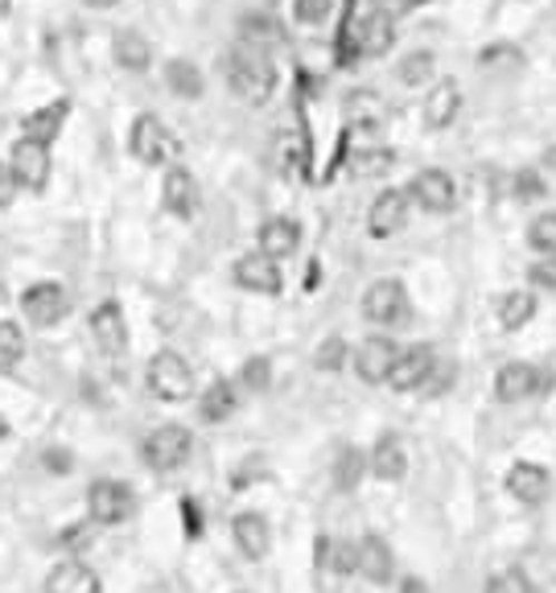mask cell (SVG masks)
<instances>
[{
	"instance_id": "603a6c76",
	"label": "cell",
	"mask_w": 556,
	"mask_h": 593,
	"mask_svg": "<svg viewBox=\"0 0 556 593\" xmlns=\"http://www.w3.org/2000/svg\"><path fill=\"white\" fill-rule=\"evenodd\" d=\"M461 108V87L453 79L437 82L433 91H429V99H425V124L429 128H446V124H453V116H458Z\"/></svg>"
},
{
	"instance_id": "60d3db41",
	"label": "cell",
	"mask_w": 556,
	"mask_h": 593,
	"mask_svg": "<svg viewBox=\"0 0 556 593\" xmlns=\"http://www.w3.org/2000/svg\"><path fill=\"white\" fill-rule=\"evenodd\" d=\"M297 17L305 26H322L330 17V0H297Z\"/></svg>"
},
{
	"instance_id": "7a4b0ae2",
	"label": "cell",
	"mask_w": 556,
	"mask_h": 593,
	"mask_svg": "<svg viewBox=\"0 0 556 593\" xmlns=\"http://www.w3.org/2000/svg\"><path fill=\"white\" fill-rule=\"evenodd\" d=\"M128 148H133V157L140 165H169L182 157V140H177V133L162 120V116H153V111L133 124V140H128Z\"/></svg>"
},
{
	"instance_id": "74e56055",
	"label": "cell",
	"mask_w": 556,
	"mask_h": 593,
	"mask_svg": "<svg viewBox=\"0 0 556 593\" xmlns=\"http://www.w3.org/2000/svg\"><path fill=\"white\" fill-rule=\"evenodd\" d=\"M347 338H326L322 347H318V367L322 371H339L342 363H347Z\"/></svg>"
},
{
	"instance_id": "681fc988",
	"label": "cell",
	"mask_w": 556,
	"mask_h": 593,
	"mask_svg": "<svg viewBox=\"0 0 556 593\" xmlns=\"http://www.w3.org/2000/svg\"><path fill=\"white\" fill-rule=\"evenodd\" d=\"M9 4H13V0H0V17L9 13Z\"/></svg>"
},
{
	"instance_id": "7402d4cb",
	"label": "cell",
	"mask_w": 556,
	"mask_h": 593,
	"mask_svg": "<svg viewBox=\"0 0 556 593\" xmlns=\"http://www.w3.org/2000/svg\"><path fill=\"white\" fill-rule=\"evenodd\" d=\"M46 593H99V573L82 561H62L50 568Z\"/></svg>"
},
{
	"instance_id": "8fae6325",
	"label": "cell",
	"mask_w": 556,
	"mask_h": 593,
	"mask_svg": "<svg viewBox=\"0 0 556 593\" xmlns=\"http://www.w3.org/2000/svg\"><path fill=\"white\" fill-rule=\"evenodd\" d=\"M396 354H400V347H396L388 334H371L354 351V371H359V379L363 383H388V371H392Z\"/></svg>"
},
{
	"instance_id": "e575fe53",
	"label": "cell",
	"mask_w": 556,
	"mask_h": 593,
	"mask_svg": "<svg viewBox=\"0 0 556 593\" xmlns=\"http://www.w3.org/2000/svg\"><path fill=\"white\" fill-rule=\"evenodd\" d=\"M482 593H536V590H531V581L524 568H503V573H495V577L487 581V590Z\"/></svg>"
},
{
	"instance_id": "d6986e66",
	"label": "cell",
	"mask_w": 556,
	"mask_h": 593,
	"mask_svg": "<svg viewBox=\"0 0 556 593\" xmlns=\"http://www.w3.org/2000/svg\"><path fill=\"white\" fill-rule=\"evenodd\" d=\"M367 470L375 474L380 483H400L408 474V454H404V441L396 437V432H383L375 449H371V461H367Z\"/></svg>"
},
{
	"instance_id": "9c48e42d",
	"label": "cell",
	"mask_w": 556,
	"mask_h": 593,
	"mask_svg": "<svg viewBox=\"0 0 556 593\" xmlns=\"http://www.w3.org/2000/svg\"><path fill=\"white\" fill-rule=\"evenodd\" d=\"M235 284H240V289H247V293L276 296L281 289H285L281 260L264 256V252H247V256L235 260Z\"/></svg>"
},
{
	"instance_id": "3957f363",
	"label": "cell",
	"mask_w": 556,
	"mask_h": 593,
	"mask_svg": "<svg viewBox=\"0 0 556 593\" xmlns=\"http://www.w3.org/2000/svg\"><path fill=\"white\" fill-rule=\"evenodd\" d=\"M145 383L157 400L165 405H177V400H186L194 391V367L182 359L177 351H157L149 359V371H145Z\"/></svg>"
},
{
	"instance_id": "f546056e",
	"label": "cell",
	"mask_w": 556,
	"mask_h": 593,
	"mask_svg": "<svg viewBox=\"0 0 556 593\" xmlns=\"http://www.w3.org/2000/svg\"><path fill=\"white\" fill-rule=\"evenodd\" d=\"M240 29H244V46H256V50H269V46H276V41H285V29L276 26L272 17L264 13H252L240 21Z\"/></svg>"
},
{
	"instance_id": "1f68e13d",
	"label": "cell",
	"mask_w": 556,
	"mask_h": 593,
	"mask_svg": "<svg viewBox=\"0 0 556 593\" xmlns=\"http://www.w3.org/2000/svg\"><path fill=\"white\" fill-rule=\"evenodd\" d=\"M363 470H367V458L354 445H347L339 454V461H334V483H339V490H354L359 478H363Z\"/></svg>"
},
{
	"instance_id": "484cf974",
	"label": "cell",
	"mask_w": 556,
	"mask_h": 593,
	"mask_svg": "<svg viewBox=\"0 0 556 593\" xmlns=\"http://www.w3.org/2000/svg\"><path fill=\"white\" fill-rule=\"evenodd\" d=\"M536 318V293L531 289H511L499 296V325L503 330H524Z\"/></svg>"
},
{
	"instance_id": "5bb4252c",
	"label": "cell",
	"mask_w": 556,
	"mask_h": 593,
	"mask_svg": "<svg viewBox=\"0 0 556 593\" xmlns=\"http://www.w3.org/2000/svg\"><path fill=\"white\" fill-rule=\"evenodd\" d=\"M540 388H548V376L531 363H507L499 376H495V396H499L503 405L528 400V396H536Z\"/></svg>"
},
{
	"instance_id": "7dc6e473",
	"label": "cell",
	"mask_w": 556,
	"mask_h": 593,
	"mask_svg": "<svg viewBox=\"0 0 556 593\" xmlns=\"http://www.w3.org/2000/svg\"><path fill=\"white\" fill-rule=\"evenodd\" d=\"M82 4H91V9H111V4H120V0H82Z\"/></svg>"
},
{
	"instance_id": "8d00e7d4",
	"label": "cell",
	"mask_w": 556,
	"mask_h": 593,
	"mask_svg": "<svg viewBox=\"0 0 556 593\" xmlns=\"http://www.w3.org/2000/svg\"><path fill=\"white\" fill-rule=\"evenodd\" d=\"M396 153L392 148H375V153H359L354 157V174L367 177V174H383V169H392Z\"/></svg>"
},
{
	"instance_id": "277c9868",
	"label": "cell",
	"mask_w": 556,
	"mask_h": 593,
	"mask_svg": "<svg viewBox=\"0 0 556 593\" xmlns=\"http://www.w3.org/2000/svg\"><path fill=\"white\" fill-rule=\"evenodd\" d=\"M136 499H133V486L120 483V478H96L91 490H87V512H91V524L116 527L133 515Z\"/></svg>"
},
{
	"instance_id": "ab89813d",
	"label": "cell",
	"mask_w": 556,
	"mask_h": 593,
	"mask_svg": "<svg viewBox=\"0 0 556 593\" xmlns=\"http://www.w3.org/2000/svg\"><path fill=\"white\" fill-rule=\"evenodd\" d=\"M516 194L519 203H536V198H544V182L531 169H524V174H516Z\"/></svg>"
},
{
	"instance_id": "5b68a950",
	"label": "cell",
	"mask_w": 556,
	"mask_h": 593,
	"mask_svg": "<svg viewBox=\"0 0 556 593\" xmlns=\"http://www.w3.org/2000/svg\"><path fill=\"white\" fill-rule=\"evenodd\" d=\"M363 318H367L371 325H380V330L408 322V289H404L400 281H392V276H383V281L367 284V293H363Z\"/></svg>"
},
{
	"instance_id": "f1b7e54d",
	"label": "cell",
	"mask_w": 556,
	"mask_h": 593,
	"mask_svg": "<svg viewBox=\"0 0 556 593\" xmlns=\"http://www.w3.org/2000/svg\"><path fill=\"white\" fill-rule=\"evenodd\" d=\"M165 87L177 95V99H198L203 95V70L186 62V58H174L169 67H165Z\"/></svg>"
},
{
	"instance_id": "b9f144b4",
	"label": "cell",
	"mask_w": 556,
	"mask_h": 593,
	"mask_svg": "<svg viewBox=\"0 0 556 593\" xmlns=\"http://www.w3.org/2000/svg\"><path fill=\"white\" fill-rule=\"evenodd\" d=\"M528 276L536 289H556V256H544L540 264H531Z\"/></svg>"
},
{
	"instance_id": "f907efd6",
	"label": "cell",
	"mask_w": 556,
	"mask_h": 593,
	"mask_svg": "<svg viewBox=\"0 0 556 593\" xmlns=\"http://www.w3.org/2000/svg\"><path fill=\"white\" fill-rule=\"evenodd\" d=\"M235 593H244V590H235Z\"/></svg>"
},
{
	"instance_id": "836d02e7",
	"label": "cell",
	"mask_w": 556,
	"mask_h": 593,
	"mask_svg": "<svg viewBox=\"0 0 556 593\" xmlns=\"http://www.w3.org/2000/svg\"><path fill=\"white\" fill-rule=\"evenodd\" d=\"M429 75H433V55H429V50H417V55H408L404 62H400V82H404V87H421Z\"/></svg>"
},
{
	"instance_id": "52a82bcc",
	"label": "cell",
	"mask_w": 556,
	"mask_h": 593,
	"mask_svg": "<svg viewBox=\"0 0 556 593\" xmlns=\"http://www.w3.org/2000/svg\"><path fill=\"white\" fill-rule=\"evenodd\" d=\"M9 169H13L17 186L41 194L46 182H50V145H41L33 136H21L13 145V153H9Z\"/></svg>"
},
{
	"instance_id": "4fadbf2b",
	"label": "cell",
	"mask_w": 556,
	"mask_h": 593,
	"mask_svg": "<svg viewBox=\"0 0 556 593\" xmlns=\"http://www.w3.org/2000/svg\"><path fill=\"white\" fill-rule=\"evenodd\" d=\"M91 338H96V347L108 359H120L128 351V325H124V313L116 301L96 305V313H91Z\"/></svg>"
},
{
	"instance_id": "d4e9b609",
	"label": "cell",
	"mask_w": 556,
	"mask_h": 593,
	"mask_svg": "<svg viewBox=\"0 0 556 593\" xmlns=\"http://www.w3.org/2000/svg\"><path fill=\"white\" fill-rule=\"evenodd\" d=\"M67 111H70L67 99H55V104H46V108L29 111L21 128H26V136H33V140H41V145H50V140L62 133V120H67Z\"/></svg>"
},
{
	"instance_id": "d6a6232c",
	"label": "cell",
	"mask_w": 556,
	"mask_h": 593,
	"mask_svg": "<svg viewBox=\"0 0 556 593\" xmlns=\"http://www.w3.org/2000/svg\"><path fill=\"white\" fill-rule=\"evenodd\" d=\"M528 243L540 256H556V211H544L528 223Z\"/></svg>"
},
{
	"instance_id": "d590c367",
	"label": "cell",
	"mask_w": 556,
	"mask_h": 593,
	"mask_svg": "<svg viewBox=\"0 0 556 593\" xmlns=\"http://www.w3.org/2000/svg\"><path fill=\"white\" fill-rule=\"evenodd\" d=\"M326 548H330V568H334L339 577L359 573V544H326Z\"/></svg>"
},
{
	"instance_id": "f35d334b",
	"label": "cell",
	"mask_w": 556,
	"mask_h": 593,
	"mask_svg": "<svg viewBox=\"0 0 556 593\" xmlns=\"http://www.w3.org/2000/svg\"><path fill=\"white\" fill-rule=\"evenodd\" d=\"M417 4H425V0H371V13L388 17V21H400V17H408Z\"/></svg>"
},
{
	"instance_id": "44dd1931",
	"label": "cell",
	"mask_w": 556,
	"mask_h": 593,
	"mask_svg": "<svg viewBox=\"0 0 556 593\" xmlns=\"http://www.w3.org/2000/svg\"><path fill=\"white\" fill-rule=\"evenodd\" d=\"M301 247V223L297 218H269L260 227V252L272 260H289Z\"/></svg>"
},
{
	"instance_id": "4dcf8cb0",
	"label": "cell",
	"mask_w": 556,
	"mask_h": 593,
	"mask_svg": "<svg viewBox=\"0 0 556 593\" xmlns=\"http://www.w3.org/2000/svg\"><path fill=\"white\" fill-rule=\"evenodd\" d=\"M26 359V334L17 322H0V371H13Z\"/></svg>"
},
{
	"instance_id": "2e32d148",
	"label": "cell",
	"mask_w": 556,
	"mask_h": 593,
	"mask_svg": "<svg viewBox=\"0 0 556 593\" xmlns=\"http://www.w3.org/2000/svg\"><path fill=\"white\" fill-rule=\"evenodd\" d=\"M231 536H235V548L247 556V561H264L272 548V527L260 512H240L231 519Z\"/></svg>"
},
{
	"instance_id": "7c38bea8",
	"label": "cell",
	"mask_w": 556,
	"mask_h": 593,
	"mask_svg": "<svg viewBox=\"0 0 556 593\" xmlns=\"http://www.w3.org/2000/svg\"><path fill=\"white\" fill-rule=\"evenodd\" d=\"M408 223V194L404 189H383L380 198L367 211V231L375 240H392L396 231H404Z\"/></svg>"
},
{
	"instance_id": "c3c4849f",
	"label": "cell",
	"mask_w": 556,
	"mask_h": 593,
	"mask_svg": "<svg viewBox=\"0 0 556 593\" xmlns=\"http://www.w3.org/2000/svg\"><path fill=\"white\" fill-rule=\"evenodd\" d=\"M4 437H9V420L0 417V441H4Z\"/></svg>"
},
{
	"instance_id": "6da1fadb",
	"label": "cell",
	"mask_w": 556,
	"mask_h": 593,
	"mask_svg": "<svg viewBox=\"0 0 556 593\" xmlns=\"http://www.w3.org/2000/svg\"><path fill=\"white\" fill-rule=\"evenodd\" d=\"M227 87L244 104H269L272 91H276V67H272L269 50H256V46H235L227 55Z\"/></svg>"
},
{
	"instance_id": "e0dca14e",
	"label": "cell",
	"mask_w": 556,
	"mask_h": 593,
	"mask_svg": "<svg viewBox=\"0 0 556 593\" xmlns=\"http://www.w3.org/2000/svg\"><path fill=\"white\" fill-rule=\"evenodd\" d=\"M507 490H511L524 507H540V503L548 499V490H553V478H548V470L536 466V461H516V466L507 470Z\"/></svg>"
},
{
	"instance_id": "bcb514c9",
	"label": "cell",
	"mask_w": 556,
	"mask_h": 593,
	"mask_svg": "<svg viewBox=\"0 0 556 593\" xmlns=\"http://www.w3.org/2000/svg\"><path fill=\"white\" fill-rule=\"evenodd\" d=\"M400 593H429V590H425V581H421V577H404Z\"/></svg>"
},
{
	"instance_id": "83f0119b",
	"label": "cell",
	"mask_w": 556,
	"mask_h": 593,
	"mask_svg": "<svg viewBox=\"0 0 556 593\" xmlns=\"http://www.w3.org/2000/svg\"><path fill=\"white\" fill-rule=\"evenodd\" d=\"M116 62H120L124 70H133V75H140V70H149L153 62V46L136 29H124V33H116Z\"/></svg>"
},
{
	"instance_id": "ee69618b",
	"label": "cell",
	"mask_w": 556,
	"mask_h": 593,
	"mask_svg": "<svg viewBox=\"0 0 556 593\" xmlns=\"http://www.w3.org/2000/svg\"><path fill=\"white\" fill-rule=\"evenodd\" d=\"M244 383H247V391L264 388V383H269V359H252V363L244 367Z\"/></svg>"
},
{
	"instance_id": "ba28073f",
	"label": "cell",
	"mask_w": 556,
	"mask_h": 593,
	"mask_svg": "<svg viewBox=\"0 0 556 593\" xmlns=\"http://www.w3.org/2000/svg\"><path fill=\"white\" fill-rule=\"evenodd\" d=\"M21 310L33 325H58L70 313V293L58 281H38L21 293Z\"/></svg>"
},
{
	"instance_id": "cb8c5ba5",
	"label": "cell",
	"mask_w": 556,
	"mask_h": 593,
	"mask_svg": "<svg viewBox=\"0 0 556 593\" xmlns=\"http://www.w3.org/2000/svg\"><path fill=\"white\" fill-rule=\"evenodd\" d=\"M235 408H240V396H235V383H231V379H215V383L198 396V417H203L206 425L227 420Z\"/></svg>"
},
{
	"instance_id": "ac0fdd59",
	"label": "cell",
	"mask_w": 556,
	"mask_h": 593,
	"mask_svg": "<svg viewBox=\"0 0 556 593\" xmlns=\"http://www.w3.org/2000/svg\"><path fill=\"white\" fill-rule=\"evenodd\" d=\"M162 198H165V211L177 218H191L198 211V182L186 165H174L162 182Z\"/></svg>"
},
{
	"instance_id": "8992f818",
	"label": "cell",
	"mask_w": 556,
	"mask_h": 593,
	"mask_svg": "<svg viewBox=\"0 0 556 593\" xmlns=\"http://www.w3.org/2000/svg\"><path fill=\"white\" fill-rule=\"evenodd\" d=\"M191 449H194L191 429L169 420V425H162V429L149 432V441H145V461H149L157 474H169L191 458Z\"/></svg>"
},
{
	"instance_id": "ffe728a7",
	"label": "cell",
	"mask_w": 556,
	"mask_h": 593,
	"mask_svg": "<svg viewBox=\"0 0 556 593\" xmlns=\"http://www.w3.org/2000/svg\"><path fill=\"white\" fill-rule=\"evenodd\" d=\"M396 573V556L388 548V539L380 536H363L359 539V577L371 585H388Z\"/></svg>"
},
{
	"instance_id": "30bf717a",
	"label": "cell",
	"mask_w": 556,
	"mask_h": 593,
	"mask_svg": "<svg viewBox=\"0 0 556 593\" xmlns=\"http://www.w3.org/2000/svg\"><path fill=\"white\" fill-rule=\"evenodd\" d=\"M408 194H412V203L421 206V211H429V215L453 211V177H449L446 169H421V174L412 177Z\"/></svg>"
},
{
	"instance_id": "9a60e30c",
	"label": "cell",
	"mask_w": 556,
	"mask_h": 593,
	"mask_svg": "<svg viewBox=\"0 0 556 593\" xmlns=\"http://www.w3.org/2000/svg\"><path fill=\"white\" fill-rule=\"evenodd\" d=\"M437 367L433 351L429 347H408V351L396 354L392 371H388V388L396 391H421L425 379H429V371Z\"/></svg>"
},
{
	"instance_id": "7bdbcfd3",
	"label": "cell",
	"mask_w": 556,
	"mask_h": 593,
	"mask_svg": "<svg viewBox=\"0 0 556 593\" xmlns=\"http://www.w3.org/2000/svg\"><path fill=\"white\" fill-rule=\"evenodd\" d=\"M449 383H453V367H441L437 363L433 371H429V379H425V396H441V391L449 388Z\"/></svg>"
},
{
	"instance_id": "f6af8a7d",
	"label": "cell",
	"mask_w": 556,
	"mask_h": 593,
	"mask_svg": "<svg viewBox=\"0 0 556 593\" xmlns=\"http://www.w3.org/2000/svg\"><path fill=\"white\" fill-rule=\"evenodd\" d=\"M13 198H17V177H13V169H9V165L0 162V211L13 203Z\"/></svg>"
},
{
	"instance_id": "4316f807",
	"label": "cell",
	"mask_w": 556,
	"mask_h": 593,
	"mask_svg": "<svg viewBox=\"0 0 556 593\" xmlns=\"http://www.w3.org/2000/svg\"><path fill=\"white\" fill-rule=\"evenodd\" d=\"M380 120H383L380 95L363 91V87L347 95V124H351V128H359V133H371V128H380Z\"/></svg>"
}]
</instances>
